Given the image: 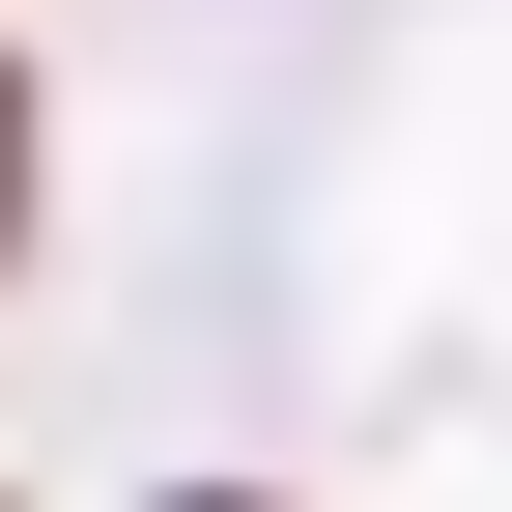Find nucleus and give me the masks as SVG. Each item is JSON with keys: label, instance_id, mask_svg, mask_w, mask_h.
<instances>
[{"label": "nucleus", "instance_id": "1", "mask_svg": "<svg viewBox=\"0 0 512 512\" xmlns=\"http://www.w3.org/2000/svg\"><path fill=\"white\" fill-rule=\"evenodd\" d=\"M0 228H29V114H0Z\"/></svg>", "mask_w": 512, "mask_h": 512}, {"label": "nucleus", "instance_id": "2", "mask_svg": "<svg viewBox=\"0 0 512 512\" xmlns=\"http://www.w3.org/2000/svg\"><path fill=\"white\" fill-rule=\"evenodd\" d=\"M171 512H256V484H171Z\"/></svg>", "mask_w": 512, "mask_h": 512}]
</instances>
